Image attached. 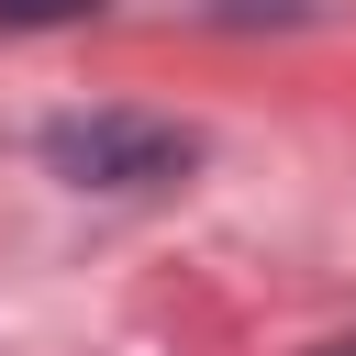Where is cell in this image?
I'll list each match as a JSON object with an SVG mask.
<instances>
[{"label":"cell","mask_w":356,"mask_h":356,"mask_svg":"<svg viewBox=\"0 0 356 356\" xmlns=\"http://www.w3.org/2000/svg\"><path fill=\"white\" fill-rule=\"evenodd\" d=\"M323 356H356V345H323Z\"/></svg>","instance_id":"3"},{"label":"cell","mask_w":356,"mask_h":356,"mask_svg":"<svg viewBox=\"0 0 356 356\" xmlns=\"http://www.w3.org/2000/svg\"><path fill=\"white\" fill-rule=\"evenodd\" d=\"M78 11H100V0H0V22H22V33L33 22H78Z\"/></svg>","instance_id":"2"},{"label":"cell","mask_w":356,"mask_h":356,"mask_svg":"<svg viewBox=\"0 0 356 356\" xmlns=\"http://www.w3.org/2000/svg\"><path fill=\"white\" fill-rule=\"evenodd\" d=\"M44 167L78 189H167L200 167V134L156 122V111H67V122H44Z\"/></svg>","instance_id":"1"}]
</instances>
